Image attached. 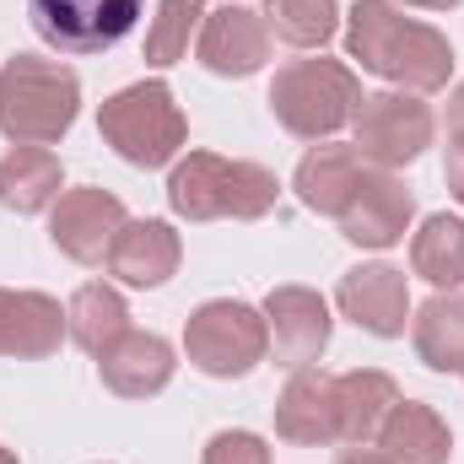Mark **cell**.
<instances>
[{
  "label": "cell",
  "mask_w": 464,
  "mask_h": 464,
  "mask_svg": "<svg viewBox=\"0 0 464 464\" xmlns=\"http://www.w3.org/2000/svg\"><path fill=\"white\" fill-rule=\"evenodd\" d=\"M400 383L383 367H351L335 378V416H341V443H372L383 416L400 405Z\"/></svg>",
  "instance_id": "obj_19"
},
{
  "label": "cell",
  "mask_w": 464,
  "mask_h": 464,
  "mask_svg": "<svg viewBox=\"0 0 464 464\" xmlns=\"http://www.w3.org/2000/svg\"><path fill=\"white\" fill-rule=\"evenodd\" d=\"M265 324H270V351L281 367H314L330 346V303L314 286H276L265 297Z\"/></svg>",
  "instance_id": "obj_10"
},
{
  "label": "cell",
  "mask_w": 464,
  "mask_h": 464,
  "mask_svg": "<svg viewBox=\"0 0 464 464\" xmlns=\"http://www.w3.org/2000/svg\"><path fill=\"white\" fill-rule=\"evenodd\" d=\"M449 189H454V200L464 206V162H449Z\"/></svg>",
  "instance_id": "obj_30"
},
{
  "label": "cell",
  "mask_w": 464,
  "mask_h": 464,
  "mask_svg": "<svg viewBox=\"0 0 464 464\" xmlns=\"http://www.w3.org/2000/svg\"><path fill=\"white\" fill-rule=\"evenodd\" d=\"M60 184H65L60 157L44 146H16L0 157V206L16 217H38L44 206H54Z\"/></svg>",
  "instance_id": "obj_21"
},
{
  "label": "cell",
  "mask_w": 464,
  "mask_h": 464,
  "mask_svg": "<svg viewBox=\"0 0 464 464\" xmlns=\"http://www.w3.org/2000/svg\"><path fill=\"white\" fill-rule=\"evenodd\" d=\"M449 162H464V82L449 92Z\"/></svg>",
  "instance_id": "obj_28"
},
{
  "label": "cell",
  "mask_w": 464,
  "mask_h": 464,
  "mask_svg": "<svg viewBox=\"0 0 464 464\" xmlns=\"http://www.w3.org/2000/svg\"><path fill=\"white\" fill-rule=\"evenodd\" d=\"M346 54L362 71H372V76H383L416 98L449 87V76H454V44L438 27L411 22L394 0H356L351 5Z\"/></svg>",
  "instance_id": "obj_1"
},
{
  "label": "cell",
  "mask_w": 464,
  "mask_h": 464,
  "mask_svg": "<svg viewBox=\"0 0 464 464\" xmlns=\"http://www.w3.org/2000/svg\"><path fill=\"white\" fill-rule=\"evenodd\" d=\"M405 5H421V11H449V5H459V0H405Z\"/></svg>",
  "instance_id": "obj_31"
},
{
  "label": "cell",
  "mask_w": 464,
  "mask_h": 464,
  "mask_svg": "<svg viewBox=\"0 0 464 464\" xmlns=\"http://www.w3.org/2000/svg\"><path fill=\"white\" fill-rule=\"evenodd\" d=\"M82 114V76L60 60L11 54L0 65V135L16 146H54Z\"/></svg>",
  "instance_id": "obj_3"
},
{
  "label": "cell",
  "mask_w": 464,
  "mask_h": 464,
  "mask_svg": "<svg viewBox=\"0 0 464 464\" xmlns=\"http://www.w3.org/2000/svg\"><path fill=\"white\" fill-rule=\"evenodd\" d=\"M65 330H71V341L82 351L103 356V351L130 330V308H124V297H119L114 286L87 281V286H76V297L65 303Z\"/></svg>",
  "instance_id": "obj_23"
},
{
  "label": "cell",
  "mask_w": 464,
  "mask_h": 464,
  "mask_svg": "<svg viewBox=\"0 0 464 464\" xmlns=\"http://www.w3.org/2000/svg\"><path fill=\"white\" fill-rule=\"evenodd\" d=\"M281 200V179L265 162L189 151L168 179V206L184 222H259Z\"/></svg>",
  "instance_id": "obj_2"
},
{
  "label": "cell",
  "mask_w": 464,
  "mask_h": 464,
  "mask_svg": "<svg viewBox=\"0 0 464 464\" xmlns=\"http://www.w3.org/2000/svg\"><path fill=\"white\" fill-rule=\"evenodd\" d=\"M232 5H237V0H232Z\"/></svg>",
  "instance_id": "obj_33"
},
{
  "label": "cell",
  "mask_w": 464,
  "mask_h": 464,
  "mask_svg": "<svg viewBox=\"0 0 464 464\" xmlns=\"http://www.w3.org/2000/svg\"><path fill=\"white\" fill-rule=\"evenodd\" d=\"M206 22V5L200 0H157V16L146 27V65L168 71L189 54V38L200 33Z\"/></svg>",
  "instance_id": "obj_26"
},
{
  "label": "cell",
  "mask_w": 464,
  "mask_h": 464,
  "mask_svg": "<svg viewBox=\"0 0 464 464\" xmlns=\"http://www.w3.org/2000/svg\"><path fill=\"white\" fill-rule=\"evenodd\" d=\"M411 217H416L411 189L389 168H367L335 222L346 232V243H356V248H394L405 237V227H411Z\"/></svg>",
  "instance_id": "obj_11"
},
{
  "label": "cell",
  "mask_w": 464,
  "mask_h": 464,
  "mask_svg": "<svg viewBox=\"0 0 464 464\" xmlns=\"http://www.w3.org/2000/svg\"><path fill=\"white\" fill-rule=\"evenodd\" d=\"M0 464H22V459H16V454H11V449H0Z\"/></svg>",
  "instance_id": "obj_32"
},
{
  "label": "cell",
  "mask_w": 464,
  "mask_h": 464,
  "mask_svg": "<svg viewBox=\"0 0 464 464\" xmlns=\"http://www.w3.org/2000/svg\"><path fill=\"white\" fill-rule=\"evenodd\" d=\"M411 341L432 372H464V297L454 292L427 297L411 319Z\"/></svg>",
  "instance_id": "obj_22"
},
{
  "label": "cell",
  "mask_w": 464,
  "mask_h": 464,
  "mask_svg": "<svg viewBox=\"0 0 464 464\" xmlns=\"http://www.w3.org/2000/svg\"><path fill=\"white\" fill-rule=\"evenodd\" d=\"M179 259H184V243L168 222H124L109 248V276L124 286H162L179 276Z\"/></svg>",
  "instance_id": "obj_17"
},
{
  "label": "cell",
  "mask_w": 464,
  "mask_h": 464,
  "mask_svg": "<svg viewBox=\"0 0 464 464\" xmlns=\"http://www.w3.org/2000/svg\"><path fill=\"white\" fill-rule=\"evenodd\" d=\"M378 449L394 464H449L454 432H449V421H443L432 405L400 400V405L383 416V427H378Z\"/></svg>",
  "instance_id": "obj_18"
},
{
  "label": "cell",
  "mask_w": 464,
  "mask_h": 464,
  "mask_svg": "<svg viewBox=\"0 0 464 464\" xmlns=\"http://www.w3.org/2000/svg\"><path fill=\"white\" fill-rule=\"evenodd\" d=\"M362 103V82L341 60H292L270 82V114L297 140H330L341 124H351Z\"/></svg>",
  "instance_id": "obj_4"
},
{
  "label": "cell",
  "mask_w": 464,
  "mask_h": 464,
  "mask_svg": "<svg viewBox=\"0 0 464 464\" xmlns=\"http://www.w3.org/2000/svg\"><path fill=\"white\" fill-rule=\"evenodd\" d=\"M276 438L319 449V443H341V416H335V378L314 367H297L276 400Z\"/></svg>",
  "instance_id": "obj_14"
},
{
  "label": "cell",
  "mask_w": 464,
  "mask_h": 464,
  "mask_svg": "<svg viewBox=\"0 0 464 464\" xmlns=\"http://www.w3.org/2000/svg\"><path fill=\"white\" fill-rule=\"evenodd\" d=\"M124 222H130V217H124V200L109 195V189H98V184H87V189H65V195L54 200L49 237H54V248H60L65 259H76V265H103Z\"/></svg>",
  "instance_id": "obj_9"
},
{
  "label": "cell",
  "mask_w": 464,
  "mask_h": 464,
  "mask_svg": "<svg viewBox=\"0 0 464 464\" xmlns=\"http://www.w3.org/2000/svg\"><path fill=\"white\" fill-rule=\"evenodd\" d=\"M200 464H270V443L259 432H217Z\"/></svg>",
  "instance_id": "obj_27"
},
{
  "label": "cell",
  "mask_w": 464,
  "mask_h": 464,
  "mask_svg": "<svg viewBox=\"0 0 464 464\" xmlns=\"http://www.w3.org/2000/svg\"><path fill=\"white\" fill-rule=\"evenodd\" d=\"M335 303H341V314L356 330H367L378 341H400L405 335L411 286H405V270H394V265H356V270H346Z\"/></svg>",
  "instance_id": "obj_13"
},
{
  "label": "cell",
  "mask_w": 464,
  "mask_h": 464,
  "mask_svg": "<svg viewBox=\"0 0 464 464\" xmlns=\"http://www.w3.org/2000/svg\"><path fill=\"white\" fill-rule=\"evenodd\" d=\"M140 5L146 0H27V16L60 54H103L135 27Z\"/></svg>",
  "instance_id": "obj_8"
},
{
  "label": "cell",
  "mask_w": 464,
  "mask_h": 464,
  "mask_svg": "<svg viewBox=\"0 0 464 464\" xmlns=\"http://www.w3.org/2000/svg\"><path fill=\"white\" fill-rule=\"evenodd\" d=\"M411 270L421 281H432L438 292L464 286V222L459 217L438 211V217L421 222V232L411 237Z\"/></svg>",
  "instance_id": "obj_24"
},
{
  "label": "cell",
  "mask_w": 464,
  "mask_h": 464,
  "mask_svg": "<svg viewBox=\"0 0 464 464\" xmlns=\"http://www.w3.org/2000/svg\"><path fill=\"white\" fill-rule=\"evenodd\" d=\"M335 464H394L383 449H372V443H351V449H341L335 454Z\"/></svg>",
  "instance_id": "obj_29"
},
{
  "label": "cell",
  "mask_w": 464,
  "mask_h": 464,
  "mask_svg": "<svg viewBox=\"0 0 464 464\" xmlns=\"http://www.w3.org/2000/svg\"><path fill=\"white\" fill-rule=\"evenodd\" d=\"M173 346L162 335H146V330H124L114 346L98 356V372L103 383L114 389L119 400H151L173 383Z\"/></svg>",
  "instance_id": "obj_15"
},
{
  "label": "cell",
  "mask_w": 464,
  "mask_h": 464,
  "mask_svg": "<svg viewBox=\"0 0 464 464\" xmlns=\"http://www.w3.org/2000/svg\"><path fill=\"white\" fill-rule=\"evenodd\" d=\"M98 135L130 168H168L189 135L184 109L168 82H135L98 109Z\"/></svg>",
  "instance_id": "obj_5"
},
{
  "label": "cell",
  "mask_w": 464,
  "mask_h": 464,
  "mask_svg": "<svg viewBox=\"0 0 464 464\" xmlns=\"http://www.w3.org/2000/svg\"><path fill=\"white\" fill-rule=\"evenodd\" d=\"M362 173H367V162L356 157V146H314L303 162H297V179H292V189H297V200L308 206V211H319V217H341L351 200V189L362 184Z\"/></svg>",
  "instance_id": "obj_20"
},
{
  "label": "cell",
  "mask_w": 464,
  "mask_h": 464,
  "mask_svg": "<svg viewBox=\"0 0 464 464\" xmlns=\"http://www.w3.org/2000/svg\"><path fill=\"white\" fill-rule=\"evenodd\" d=\"M184 351L206 378H248L265 356H270V324L259 308L248 303H200L184 324Z\"/></svg>",
  "instance_id": "obj_6"
},
{
  "label": "cell",
  "mask_w": 464,
  "mask_h": 464,
  "mask_svg": "<svg viewBox=\"0 0 464 464\" xmlns=\"http://www.w3.org/2000/svg\"><path fill=\"white\" fill-rule=\"evenodd\" d=\"M195 54H200V65H206L211 76H232V82H243V76L265 71V60H270V27H265L259 11L232 5L227 0L222 11H206Z\"/></svg>",
  "instance_id": "obj_12"
},
{
  "label": "cell",
  "mask_w": 464,
  "mask_h": 464,
  "mask_svg": "<svg viewBox=\"0 0 464 464\" xmlns=\"http://www.w3.org/2000/svg\"><path fill=\"white\" fill-rule=\"evenodd\" d=\"M265 27L292 49H324L341 27V0H265Z\"/></svg>",
  "instance_id": "obj_25"
},
{
  "label": "cell",
  "mask_w": 464,
  "mask_h": 464,
  "mask_svg": "<svg viewBox=\"0 0 464 464\" xmlns=\"http://www.w3.org/2000/svg\"><path fill=\"white\" fill-rule=\"evenodd\" d=\"M438 119L416 92H372L351 114V146L367 168H411L432 146Z\"/></svg>",
  "instance_id": "obj_7"
},
{
  "label": "cell",
  "mask_w": 464,
  "mask_h": 464,
  "mask_svg": "<svg viewBox=\"0 0 464 464\" xmlns=\"http://www.w3.org/2000/svg\"><path fill=\"white\" fill-rule=\"evenodd\" d=\"M65 308L49 292H5L0 286V356L38 362L54 356L65 341Z\"/></svg>",
  "instance_id": "obj_16"
}]
</instances>
